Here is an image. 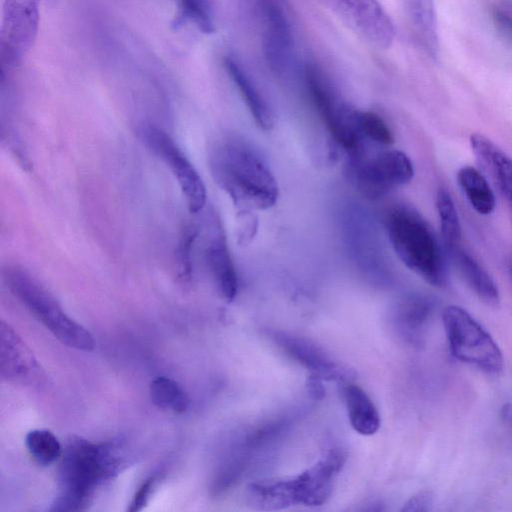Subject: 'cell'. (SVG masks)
Returning a JSON list of instances; mask_svg holds the SVG:
<instances>
[{"label":"cell","mask_w":512,"mask_h":512,"mask_svg":"<svg viewBox=\"0 0 512 512\" xmlns=\"http://www.w3.org/2000/svg\"><path fill=\"white\" fill-rule=\"evenodd\" d=\"M239 6L244 8L246 11L254 14V12L263 4L271 0H235Z\"/></svg>","instance_id":"cell-33"},{"label":"cell","mask_w":512,"mask_h":512,"mask_svg":"<svg viewBox=\"0 0 512 512\" xmlns=\"http://www.w3.org/2000/svg\"><path fill=\"white\" fill-rule=\"evenodd\" d=\"M501 417L507 423L512 425V404L506 403L501 409Z\"/></svg>","instance_id":"cell-34"},{"label":"cell","mask_w":512,"mask_h":512,"mask_svg":"<svg viewBox=\"0 0 512 512\" xmlns=\"http://www.w3.org/2000/svg\"><path fill=\"white\" fill-rule=\"evenodd\" d=\"M436 209L440 219L442 237L449 250L459 247L461 226L455 204L450 194L441 189L436 197Z\"/></svg>","instance_id":"cell-26"},{"label":"cell","mask_w":512,"mask_h":512,"mask_svg":"<svg viewBox=\"0 0 512 512\" xmlns=\"http://www.w3.org/2000/svg\"><path fill=\"white\" fill-rule=\"evenodd\" d=\"M471 149L494 183L512 206V158L486 136H470Z\"/></svg>","instance_id":"cell-19"},{"label":"cell","mask_w":512,"mask_h":512,"mask_svg":"<svg viewBox=\"0 0 512 512\" xmlns=\"http://www.w3.org/2000/svg\"><path fill=\"white\" fill-rule=\"evenodd\" d=\"M40 0H4L0 33L1 77L15 68L38 32Z\"/></svg>","instance_id":"cell-10"},{"label":"cell","mask_w":512,"mask_h":512,"mask_svg":"<svg viewBox=\"0 0 512 512\" xmlns=\"http://www.w3.org/2000/svg\"><path fill=\"white\" fill-rule=\"evenodd\" d=\"M457 182L471 206L488 215L496 206L495 194L485 176L475 167L464 166L457 172Z\"/></svg>","instance_id":"cell-23"},{"label":"cell","mask_w":512,"mask_h":512,"mask_svg":"<svg viewBox=\"0 0 512 512\" xmlns=\"http://www.w3.org/2000/svg\"><path fill=\"white\" fill-rule=\"evenodd\" d=\"M453 260L470 289L486 305L496 307L500 303V294L489 273L467 252L459 247L450 250Z\"/></svg>","instance_id":"cell-22"},{"label":"cell","mask_w":512,"mask_h":512,"mask_svg":"<svg viewBox=\"0 0 512 512\" xmlns=\"http://www.w3.org/2000/svg\"><path fill=\"white\" fill-rule=\"evenodd\" d=\"M310 98L334 141L349 157L366 150V140L356 125L357 109L344 101L324 74L312 64L304 70Z\"/></svg>","instance_id":"cell-6"},{"label":"cell","mask_w":512,"mask_h":512,"mask_svg":"<svg viewBox=\"0 0 512 512\" xmlns=\"http://www.w3.org/2000/svg\"><path fill=\"white\" fill-rule=\"evenodd\" d=\"M449 349L453 357L487 374H499L503 355L491 335L463 308L446 307L442 313Z\"/></svg>","instance_id":"cell-7"},{"label":"cell","mask_w":512,"mask_h":512,"mask_svg":"<svg viewBox=\"0 0 512 512\" xmlns=\"http://www.w3.org/2000/svg\"><path fill=\"white\" fill-rule=\"evenodd\" d=\"M4 281L10 292L61 343L82 351L94 349L92 334L68 316L55 297L29 272L10 266L4 271Z\"/></svg>","instance_id":"cell-5"},{"label":"cell","mask_w":512,"mask_h":512,"mask_svg":"<svg viewBox=\"0 0 512 512\" xmlns=\"http://www.w3.org/2000/svg\"><path fill=\"white\" fill-rule=\"evenodd\" d=\"M343 220L346 246L355 264L369 278L386 282L389 271L373 221L357 207L346 209Z\"/></svg>","instance_id":"cell-12"},{"label":"cell","mask_w":512,"mask_h":512,"mask_svg":"<svg viewBox=\"0 0 512 512\" xmlns=\"http://www.w3.org/2000/svg\"><path fill=\"white\" fill-rule=\"evenodd\" d=\"M367 43L389 48L395 38L394 23L379 0H316Z\"/></svg>","instance_id":"cell-11"},{"label":"cell","mask_w":512,"mask_h":512,"mask_svg":"<svg viewBox=\"0 0 512 512\" xmlns=\"http://www.w3.org/2000/svg\"><path fill=\"white\" fill-rule=\"evenodd\" d=\"M205 259L219 293L226 301H232L238 292V276L218 221L214 222Z\"/></svg>","instance_id":"cell-17"},{"label":"cell","mask_w":512,"mask_h":512,"mask_svg":"<svg viewBox=\"0 0 512 512\" xmlns=\"http://www.w3.org/2000/svg\"><path fill=\"white\" fill-rule=\"evenodd\" d=\"M342 395L352 428L363 436L375 434L380 428L381 419L369 395L350 381L343 383Z\"/></svg>","instance_id":"cell-21"},{"label":"cell","mask_w":512,"mask_h":512,"mask_svg":"<svg viewBox=\"0 0 512 512\" xmlns=\"http://www.w3.org/2000/svg\"><path fill=\"white\" fill-rule=\"evenodd\" d=\"M356 125L365 140L381 145L393 143V134L386 122L378 114L371 111H356Z\"/></svg>","instance_id":"cell-27"},{"label":"cell","mask_w":512,"mask_h":512,"mask_svg":"<svg viewBox=\"0 0 512 512\" xmlns=\"http://www.w3.org/2000/svg\"><path fill=\"white\" fill-rule=\"evenodd\" d=\"M198 234L194 224L186 225L180 236L175 253L178 276L182 281H189L192 276V248Z\"/></svg>","instance_id":"cell-29"},{"label":"cell","mask_w":512,"mask_h":512,"mask_svg":"<svg viewBox=\"0 0 512 512\" xmlns=\"http://www.w3.org/2000/svg\"><path fill=\"white\" fill-rule=\"evenodd\" d=\"M159 475H151L146 478L135 492L127 511L138 512L146 507L159 482Z\"/></svg>","instance_id":"cell-30"},{"label":"cell","mask_w":512,"mask_h":512,"mask_svg":"<svg viewBox=\"0 0 512 512\" xmlns=\"http://www.w3.org/2000/svg\"><path fill=\"white\" fill-rule=\"evenodd\" d=\"M260 24L264 58L275 73L283 74L294 56V33L286 0L263 5L254 15Z\"/></svg>","instance_id":"cell-13"},{"label":"cell","mask_w":512,"mask_h":512,"mask_svg":"<svg viewBox=\"0 0 512 512\" xmlns=\"http://www.w3.org/2000/svg\"><path fill=\"white\" fill-rule=\"evenodd\" d=\"M210 169L217 185L240 212L267 210L277 203L279 188L272 170L243 138L221 140L211 153Z\"/></svg>","instance_id":"cell-1"},{"label":"cell","mask_w":512,"mask_h":512,"mask_svg":"<svg viewBox=\"0 0 512 512\" xmlns=\"http://www.w3.org/2000/svg\"><path fill=\"white\" fill-rule=\"evenodd\" d=\"M267 334L287 356L308 369L311 375L328 381H350L352 372L311 340L282 330H269Z\"/></svg>","instance_id":"cell-14"},{"label":"cell","mask_w":512,"mask_h":512,"mask_svg":"<svg viewBox=\"0 0 512 512\" xmlns=\"http://www.w3.org/2000/svg\"><path fill=\"white\" fill-rule=\"evenodd\" d=\"M307 387H308L310 394L315 399H322L324 397V387L322 385L321 378L310 374L308 382H307Z\"/></svg>","instance_id":"cell-32"},{"label":"cell","mask_w":512,"mask_h":512,"mask_svg":"<svg viewBox=\"0 0 512 512\" xmlns=\"http://www.w3.org/2000/svg\"><path fill=\"white\" fill-rule=\"evenodd\" d=\"M432 505V493L430 491H420L408 499L401 511L425 512L431 510Z\"/></svg>","instance_id":"cell-31"},{"label":"cell","mask_w":512,"mask_h":512,"mask_svg":"<svg viewBox=\"0 0 512 512\" xmlns=\"http://www.w3.org/2000/svg\"><path fill=\"white\" fill-rule=\"evenodd\" d=\"M340 449L328 451L313 466L291 477L270 478L250 483L247 502L252 509L276 511L294 505L320 506L332 495L335 479L345 465Z\"/></svg>","instance_id":"cell-3"},{"label":"cell","mask_w":512,"mask_h":512,"mask_svg":"<svg viewBox=\"0 0 512 512\" xmlns=\"http://www.w3.org/2000/svg\"><path fill=\"white\" fill-rule=\"evenodd\" d=\"M178 21L189 20L205 33L214 30L211 8L208 0H178Z\"/></svg>","instance_id":"cell-28"},{"label":"cell","mask_w":512,"mask_h":512,"mask_svg":"<svg viewBox=\"0 0 512 512\" xmlns=\"http://www.w3.org/2000/svg\"><path fill=\"white\" fill-rule=\"evenodd\" d=\"M60 459V494L52 502L50 511L86 509L97 488L113 479L125 463L121 444H96L78 436L67 441Z\"/></svg>","instance_id":"cell-2"},{"label":"cell","mask_w":512,"mask_h":512,"mask_svg":"<svg viewBox=\"0 0 512 512\" xmlns=\"http://www.w3.org/2000/svg\"><path fill=\"white\" fill-rule=\"evenodd\" d=\"M385 230L401 262L435 287L447 284L444 254L427 220L409 204L392 206L385 216Z\"/></svg>","instance_id":"cell-4"},{"label":"cell","mask_w":512,"mask_h":512,"mask_svg":"<svg viewBox=\"0 0 512 512\" xmlns=\"http://www.w3.org/2000/svg\"><path fill=\"white\" fill-rule=\"evenodd\" d=\"M508 26L511 29V33H512V22H509Z\"/></svg>","instance_id":"cell-35"},{"label":"cell","mask_w":512,"mask_h":512,"mask_svg":"<svg viewBox=\"0 0 512 512\" xmlns=\"http://www.w3.org/2000/svg\"><path fill=\"white\" fill-rule=\"evenodd\" d=\"M149 393L152 402L161 409L182 414L189 407L190 401L186 392L168 377L159 376L152 380Z\"/></svg>","instance_id":"cell-24"},{"label":"cell","mask_w":512,"mask_h":512,"mask_svg":"<svg viewBox=\"0 0 512 512\" xmlns=\"http://www.w3.org/2000/svg\"><path fill=\"white\" fill-rule=\"evenodd\" d=\"M224 67L257 126L263 130H270L274 125L272 107L249 72L237 58L230 54L224 57Z\"/></svg>","instance_id":"cell-18"},{"label":"cell","mask_w":512,"mask_h":512,"mask_svg":"<svg viewBox=\"0 0 512 512\" xmlns=\"http://www.w3.org/2000/svg\"><path fill=\"white\" fill-rule=\"evenodd\" d=\"M434 307V300L427 294L411 292L403 295L393 309V321L399 334L412 344L420 343Z\"/></svg>","instance_id":"cell-16"},{"label":"cell","mask_w":512,"mask_h":512,"mask_svg":"<svg viewBox=\"0 0 512 512\" xmlns=\"http://www.w3.org/2000/svg\"><path fill=\"white\" fill-rule=\"evenodd\" d=\"M0 375L3 380L25 387L39 386L44 371L33 351L10 324H0Z\"/></svg>","instance_id":"cell-15"},{"label":"cell","mask_w":512,"mask_h":512,"mask_svg":"<svg viewBox=\"0 0 512 512\" xmlns=\"http://www.w3.org/2000/svg\"><path fill=\"white\" fill-rule=\"evenodd\" d=\"M348 176L366 199L376 200L393 189L408 184L414 176L410 158L400 150L363 153L348 160Z\"/></svg>","instance_id":"cell-8"},{"label":"cell","mask_w":512,"mask_h":512,"mask_svg":"<svg viewBox=\"0 0 512 512\" xmlns=\"http://www.w3.org/2000/svg\"><path fill=\"white\" fill-rule=\"evenodd\" d=\"M25 446L40 466H50L59 460L63 447L57 437L47 429H33L25 436Z\"/></svg>","instance_id":"cell-25"},{"label":"cell","mask_w":512,"mask_h":512,"mask_svg":"<svg viewBox=\"0 0 512 512\" xmlns=\"http://www.w3.org/2000/svg\"><path fill=\"white\" fill-rule=\"evenodd\" d=\"M413 34L431 58L439 51L438 22L434 0H403Z\"/></svg>","instance_id":"cell-20"},{"label":"cell","mask_w":512,"mask_h":512,"mask_svg":"<svg viewBox=\"0 0 512 512\" xmlns=\"http://www.w3.org/2000/svg\"><path fill=\"white\" fill-rule=\"evenodd\" d=\"M138 135L147 148L170 169L185 197L189 211H201L207 198L205 184L174 139L163 129L150 123L140 125Z\"/></svg>","instance_id":"cell-9"}]
</instances>
